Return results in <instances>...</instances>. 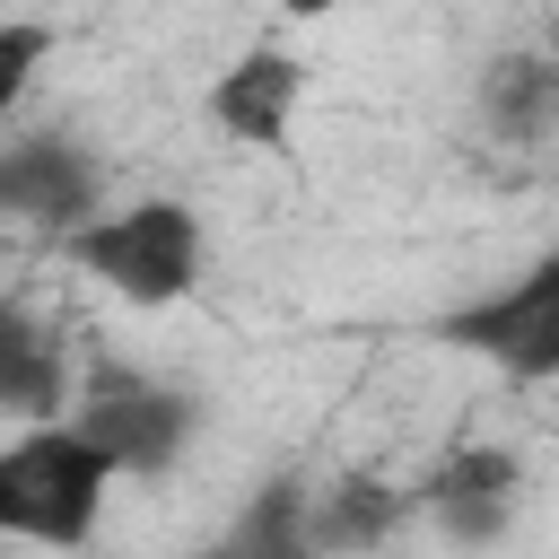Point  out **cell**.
Here are the masks:
<instances>
[{"instance_id": "obj_1", "label": "cell", "mask_w": 559, "mask_h": 559, "mask_svg": "<svg viewBox=\"0 0 559 559\" xmlns=\"http://www.w3.org/2000/svg\"><path fill=\"white\" fill-rule=\"evenodd\" d=\"M201 253H210L201 210H192V201H175V192H148V201L96 210L87 227H70V236H61V262H70L79 280H96L105 297L140 306V314L183 306V297L201 288Z\"/></svg>"}, {"instance_id": "obj_2", "label": "cell", "mask_w": 559, "mask_h": 559, "mask_svg": "<svg viewBox=\"0 0 559 559\" xmlns=\"http://www.w3.org/2000/svg\"><path fill=\"white\" fill-rule=\"evenodd\" d=\"M105 498H114V472L70 419L0 437V542L87 550L105 524Z\"/></svg>"}, {"instance_id": "obj_3", "label": "cell", "mask_w": 559, "mask_h": 559, "mask_svg": "<svg viewBox=\"0 0 559 559\" xmlns=\"http://www.w3.org/2000/svg\"><path fill=\"white\" fill-rule=\"evenodd\" d=\"M201 419H210L201 393L131 367V358H87L79 384H70V428L105 454L114 480H157V472H175V463L192 454Z\"/></svg>"}, {"instance_id": "obj_4", "label": "cell", "mask_w": 559, "mask_h": 559, "mask_svg": "<svg viewBox=\"0 0 559 559\" xmlns=\"http://www.w3.org/2000/svg\"><path fill=\"white\" fill-rule=\"evenodd\" d=\"M428 341L498 367L507 384H559V245L533 253L515 280L428 314Z\"/></svg>"}, {"instance_id": "obj_5", "label": "cell", "mask_w": 559, "mask_h": 559, "mask_svg": "<svg viewBox=\"0 0 559 559\" xmlns=\"http://www.w3.org/2000/svg\"><path fill=\"white\" fill-rule=\"evenodd\" d=\"M105 210V166L70 131H9L0 140V227L70 236Z\"/></svg>"}, {"instance_id": "obj_6", "label": "cell", "mask_w": 559, "mask_h": 559, "mask_svg": "<svg viewBox=\"0 0 559 559\" xmlns=\"http://www.w3.org/2000/svg\"><path fill=\"white\" fill-rule=\"evenodd\" d=\"M515 507H524V463L507 454V445H445L419 480H411V515H428L454 550H489V542H507V524H515Z\"/></svg>"}, {"instance_id": "obj_7", "label": "cell", "mask_w": 559, "mask_h": 559, "mask_svg": "<svg viewBox=\"0 0 559 559\" xmlns=\"http://www.w3.org/2000/svg\"><path fill=\"white\" fill-rule=\"evenodd\" d=\"M297 105H306V61L288 44H245L210 79V122L245 148H280L297 131Z\"/></svg>"}, {"instance_id": "obj_8", "label": "cell", "mask_w": 559, "mask_h": 559, "mask_svg": "<svg viewBox=\"0 0 559 559\" xmlns=\"http://www.w3.org/2000/svg\"><path fill=\"white\" fill-rule=\"evenodd\" d=\"M70 384H79L70 341L26 297H0V419L52 428V419H70Z\"/></svg>"}, {"instance_id": "obj_9", "label": "cell", "mask_w": 559, "mask_h": 559, "mask_svg": "<svg viewBox=\"0 0 559 559\" xmlns=\"http://www.w3.org/2000/svg\"><path fill=\"white\" fill-rule=\"evenodd\" d=\"M402 524H411V489L384 480V472H332L314 489V507H306L314 559H376Z\"/></svg>"}, {"instance_id": "obj_10", "label": "cell", "mask_w": 559, "mask_h": 559, "mask_svg": "<svg viewBox=\"0 0 559 559\" xmlns=\"http://www.w3.org/2000/svg\"><path fill=\"white\" fill-rule=\"evenodd\" d=\"M306 507H314V480L271 472V480H253V498L227 515V533L201 542V550H183V559H314Z\"/></svg>"}, {"instance_id": "obj_11", "label": "cell", "mask_w": 559, "mask_h": 559, "mask_svg": "<svg viewBox=\"0 0 559 559\" xmlns=\"http://www.w3.org/2000/svg\"><path fill=\"white\" fill-rule=\"evenodd\" d=\"M480 114H489L507 140H542V131L559 122V61H489Z\"/></svg>"}, {"instance_id": "obj_12", "label": "cell", "mask_w": 559, "mask_h": 559, "mask_svg": "<svg viewBox=\"0 0 559 559\" xmlns=\"http://www.w3.org/2000/svg\"><path fill=\"white\" fill-rule=\"evenodd\" d=\"M44 61H52V26L44 17H0V122L26 105V87H35Z\"/></svg>"}]
</instances>
